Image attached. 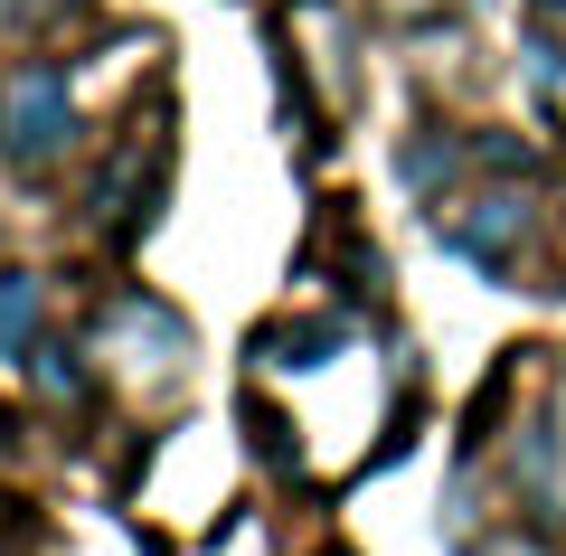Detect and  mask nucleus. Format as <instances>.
Returning <instances> with one entry per match:
<instances>
[{
    "mask_svg": "<svg viewBox=\"0 0 566 556\" xmlns=\"http://www.w3.org/2000/svg\"><path fill=\"white\" fill-rule=\"evenodd\" d=\"M538 29H557V48H566V0H538Z\"/></svg>",
    "mask_w": 566,
    "mask_h": 556,
    "instance_id": "ddd939ff",
    "label": "nucleus"
},
{
    "mask_svg": "<svg viewBox=\"0 0 566 556\" xmlns=\"http://www.w3.org/2000/svg\"><path fill=\"white\" fill-rule=\"evenodd\" d=\"M0 151L20 170H57L76 151V85H66V66L20 57L0 76Z\"/></svg>",
    "mask_w": 566,
    "mask_h": 556,
    "instance_id": "f257e3e1",
    "label": "nucleus"
},
{
    "mask_svg": "<svg viewBox=\"0 0 566 556\" xmlns=\"http://www.w3.org/2000/svg\"><path fill=\"white\" fill-rule=\"evenodd\" d=\"M293 29L312 39V76L331 85V104L359 95V66H349V20H340V0H293Z\"/></svg>",
    "mask_w": 566,
    "mask_h": 556,
    "instance_id": "39448f33",
    "label": "nucleus"
},
{
    "mask_svg": "<svg viewBox=\"0 0 566 556\" xmlns=\"http://www.w3.org/2000/svg\"><path fill=\"white\" fill-rule=\"evenodd\" d=\"M528 227H538V208H528L520 189H491V199H463V218H444V245L463 264H482V274H510V255H520Z\"/></svg>",
    "mask_w": 566,
    "mask_h": 556,
    "instance_id": "20e7f679",
    "label": "nucleus"
},
{
    "mask_svg": "<svg viewBox=\"0 0 566 556\" xmlns=\"http://www.w3.org/2000/svg\"><path fill=\"white\" fill-rule=\"evenodd\" d=\"M520 481H528V500H538V510H557V500H566V406L528 424V443H520Z\"/></svg>",
    "mask_w": 566,
    "mask_h": 556,
    "instance_id": "0eeeda50",
    "label": "nucleus"
},
{
    "mask_svg": "<svg viewBox=\"0 0 566 556\" xmlns=\"http://www.w3.org/2000/svg\"><path fill=\"white\" fill-rule=\"evenodd\" d=\"M161 189H170V133H161V123H133L123 151L104 160V179H95V227H104V245H133L142 227L161 218Z\"/></svg>",
    "mask_w": 566,
    "mask_h": 556,
    "instance_id": "7ed1b4c3",
    "label": "nucleus"
},
{
    "mask_svg": "<svg viewBox=\"0 0 566 556\" xmlns=\"http://www.w3.org/2000/svg\"><path fill=\"white\" fill-rule=\"evenodd\" d=\"M29 387H39V397H57V406H76V397H85L76 349H57V339H29Z\"/></svg>",
    "mask_w": 566,
    "mask_h": 556,
    "instance_id": "1a4fd4ad",
    "label": "nucleus"
},
{
    "mask_svg": "<svg viewBox=\"0 0 566 556\" xmlns=\"http://www.w3.org/2000/svg\"><path fill=\"white\" fill-rule=\"evenodd\" d=\"M245 434H255V453L274 462V472H303V443H293V424H283L274 406H255V397H245Z\"/></svg>",
    "mask_w": 566,
    "mask_h": 556,
    "instance_id": "9d476101",
    "label": "nucleus"
},
{
    "mask_svg": "<svg viewBox=\"0 0 566 556\" xmlns=\"http://www.w3.org/2000/svg\"><path fill=\"white\" fill-rule=\"evenodd\" d=\"M245 349H255L264 368H322V358L349 349V321H264Z\"/></svg>",
    "mask_w": 566,
    "mask_h": 556,
    "instance_id": "423d86ee",
    "label": "nucleus"
},
{
    "mask_svg": "<svg viewBox=\"0 0 566 556\" xmlns=\"http://www.w3.org/2000/svg\"><path fill=\"white\" fill-rule=\"evenodd\" d=\"M95 358L114 368V378L151 387V378H170V368L189 358V321L170 312V302H151V293H114L95 312Z\"/></svg>",
    "mask_w": 566,
    "mask_h": 556,
    "instance_id": "f03ea898",
    "label": "nucleus"
},
{
    "mask_svg": "<svg viewBox=\"0 0 566 556\" xmlns=\"http://www.w3.org/2000/svg\"><path fill=\"white\" fill-rule=\"evenodd\" d=\"M397 170L416 179V189H444V170H453V141H444V133H424L416 151H397Z\"/></svg>",
    "mask_w": 566,
    "mask_h": 556,
    "instance_id": "9b49d317",
    "label": "nucleus"
},
{
    "mask_svg": "<svg viewBox=\"0 0 566 556\" xmlns=\"http://www.w3.org/2000/svg\"><path fill=\"white\" fill-rule=\"evenodd\" d=\"M387 10H397V20H453L463 0H387Z\"/></svg>",
    "mask_w": 566,
    "mask_h": 556,
    "instance_id": "f8f14e48",
    "label": "nucleus"
},
{
    "mask_svg": "<svg viewBox=\"0 0 566 556\" xmlns=\"http://www.w3.org/2000/svg\"><path fill=\"white\" fill-rule=\"evenodd\" d=\"M29 339H39V274H0V349L29 358Z\"/></svg>",
    "mask_w": 566,
    "mask_h": 556,
    "instance_id": "6e6552de",
    "label": "nucleus"
}]
</instances>
